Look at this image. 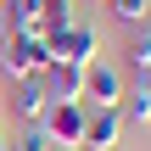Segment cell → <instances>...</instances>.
<instances>
[{"label":"cell","mask_w":151,"mask_h":151,"mask_svg":"<svg viewBox=\"0 0 151 151\" xmlns=\"http://www.w3.org/2000/svg\"><path fill=\"white\" fill-rule=\"evenodd\" d=\"M0 151H6V140H0Z\"/></svg>","instance_id":"obj_14"},{"label":"cell","mask_w":151,"mask_h":151,"mask_svg":"<svg viewBox=\"0 0 151 151\" xmlns=\"http://www.w3.org/2000/svg\"><path fill=\"white\" fill-rule=\"evenodd\" d=\"M39 90H45L50 106H56V101H84V67H73V62H50V67L39 73Z\"/></svg>","instance_id":"obj_6"},{"label":"cell","mask_w":151,"mask_h":151,"mask_svg":"<svg viewBox=\"0 0 151 151\" xmlns=\"http://www.w3.org/2000/svg\"><path fill=\"white\" fill-rule=\"evenodd\" d=\"M6 34H45L39 28V0H6Z\"/></svg>","instance_id":"obj_8"},{"label":"cell","mask_w":151,"mask_h":151,"mask_svg":"<svg viewBox=\"0 0 151 151\" xmlns=\"http://www.w3.org/2000/svg\"><path fill=\"white\" fill-rule=\"evenodd\" d=\"M84 106H123V73L112 62H84Z\"/></svg>","instance_id":"obj_4"},{"label":"cell","mask_w":151,"mask_h":151,"mask_svg":"<svg viewBox=\"0 0 151 151\" xmlns=\"http://www.w3.org/2000/svg\"><path fill=\"white\" fill-rule=\"evenodd\" d=\"M123 106H90V123H84V146L78 151H112L118 134H123Z\"/></svg>","instance_id":"obj_5"},{"label":"cell","mask_w":151,"mask_h":151,"mask_svg":"<svg viewBox=\"0 0 151 151\" xmlns=\"http://www.w3.org/2000/svg\"><path fill=\"white\" fill-rule=\"evenodd\" d=\"M6 151H56V140L45 134V123H22V129H17V140H11Z\"/></svg>","instance_id":"obj_10"},{"label":"cell","mask_w":151,"mask_h":151,"mask_svg":"<svg viewBox=\"0 0 151 151\" xmlns=\"http://www.w3.org/2000/svg\"><path fill=\"white\" fill-rule=\"evenodd\" d=\"M0 67H6V78H11V84L39 78V73L50 67V45H45V34H6Z\"/></svg>","instance_id":"obj_1"},{"label":"cell","mask_w":151,"mask_h":151,"mask_svg":"<svg viewBox=\"0 0 151 151\" xmlns=\"http://www.w3.org/2000/svg\"><path fill=\"white\" fill-rule=\"evenodd\" d=\"M123 118H134V123H151V67L140 73V90H134V101L123 106Z\"/></svg>","instance_id":"obj_11"},{"label":"cell","mask_w":151,"mask_h":151,"mask_svg":"<svg viewBox=\"0 0 151 151\" xmlns=\"http://www.w3.org/2000/svg\"><path fill=\"white\" fill-rule=\"evenodd\" d=\"M67 22H78V17H73V0H39V28H45V34H56V28H67Z\"/></svg>","instance_id":"obj_9"},{"label":"cell","mask_w":151,"mask_h":151,"mask_svg":"<svg viewBox=\"0 0 151 151\" xmlns=\"http://www.w3.org/2000/svg\"><path fill=\"white\" fill-rule=\"evenodd\" d=\"M45 45H50V62H73V67L95 62V28L90 22H67V28L45 34Z\"/></svg>","instance_id":"obj_3"},{"label":"cell","mask_w":151,"mask_h":151,"mask_svg":"<svg viewBox=\"0 0 151 151\" xmlns=\"http://www.w3.org/2000/svg\"><path fill=\"white\" fill-rule=\"evenodd\" d=\"M106 11L118 22H151V0H106Z\"/></svg>","instance_id":"obj_12"},{"label":"cell","mask_w":151,"mask_h":151,"mask_svg":"<svg viewBox=\"0 0 151 151\" xmlns=\"http://www.w3.org/2000/svg\"><path fill=\"white\" fill-rule=\"evenodd\" d=\"M6 106H11V118H17V123H39L50 101H45V90H39V78H22V84H17V95H11Z\"/></svg>","instance_id":"obj_7"},{"label":"cell","mask_w":151,"mask_h":151,"mask_svg":"<svg viewBox=\"0 0 151 151\" xmlns=\"http://www.w3.org/2000/svg\"><path fill=\"white\" fill-rule=\"evenodd\" d=\"M101 6H106V0H101Z\"/></svg>","instance_id":"obj_15"},{"label":"cell","mask_w":151,"mask_h":151,"mask_svg":"<svg viewBox=\"0 0 151 151\" xmlns=\"http://www.w3.org/2000/svg\"><path fill=\"white\" fill-rule=\"evenodd\" d=\"M45 134L56 140V151H78L84 146V123H90V106L84 101H56V106H45Z\"/></svg>","instance_id":"obj_2"},{"label":"cell","mask_w":151,"mask_h":151,"mask_svg":"<svg viewBox=\"0 0 151 151\" xmlns=\"http://www.w3.org/2000/svg\"><path fill=\"white\" fill-rule=\"evenodd\" d=\"M129 67H134V73H146V67H151V22H146V34L129 45Z\"/></svg>","instance_id":"obj_13"},{"label":"cell","mask_w":151,"mask_h":151,"mask_svg":"<svg viewBox=\"0 0 151 151\" xmlns=\"http://www.w3.org/2000/svg\"><path fill=\"white\" fill-rule=\"evenodd\" d=\"M0 6H6V0H0Z\"/></svg>","instance_id":"obj_16"}]
</instances>
